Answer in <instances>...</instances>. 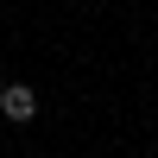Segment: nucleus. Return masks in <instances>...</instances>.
<instances>
[{
    "mask_svg": "<svg viewBox=\"0 0 158 158\" xmlns=\"http://www.w3.org/2000/svg\"><path fill=\"white\" fill-rule=\"evenodd\" d=\"M0 114L6 120H32L38 114V89L32 82H0Z\"/></svg>",
    "mask_w": 158,
    "mask_h": 158,
    "instance_id": "f257e3e1",
    "label": "nucleus"
}]
</instances>
